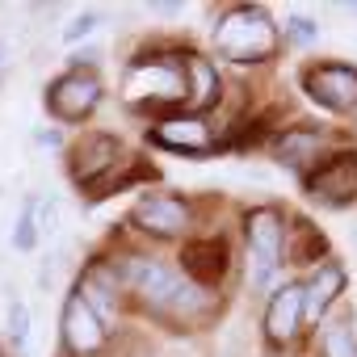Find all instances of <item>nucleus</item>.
<instances>
[{"mask_svg": "<svg viewBox=\"0 0 357 357\" xmlns=\"http://www.w3.org/2000/svg\"><path fill=\"white\" fill-rule=\"evenodd\" d=\"M185 76H190V105H211L215 93H219V80H215V68L202 63V59H190L185 63Z\"/></svg>", "mask_w": 357, "mask_h": 357, "instance_id": "17", "label": "nucleus"}, {"mask_svg": "<svg viewBox=\"0 0 357 357\" xmlns=\"http://www.w3.org/2000/svg\"><path fill=\"white\" fill-rule=\"evenodd\" d=\"M97 97H101L97 76H89V72H68V76H59V80L51 84L47 105H51V114L76 122V118H84V114L97 105Z\"/></svg>", "mask_w": 357, "mask_h": 357, "instance_id": "7", "label": "nucleus"}, {"mask_svg": "<svg viewBox=\"0 0 357 357\" xmlns=\"http://www.w3.org/2000/svg\"><path fill=\"white\" fill-rule=\"evenodd\" d=\"M298 324H303V286H282L265 311V332H269V340L286 344L298 336Z\"/></svg>", "mask_w": 357, "mask_h": 357, "instance_id": "10", "label": "nucleus"}, {"mask_svg": "<svg viewBox=\"0 0 357 357\" xmlns=\"http://www.w3.org/2000/svg\"><path fill=\"white\" fill-rule=\"evenodd\" d=\"M215 43L227 59H240V63H257L265 55H273V22L265 9H252V5H240L231 13H223L219 30H215Z\"/></svg>", "mask_w": 357, "mask_h": 357, "instance_id": "2", "label": "nucleus"}, {"mask_svg": "<svg viewBox=\"0 0 357 357\" xmlns=\"http://www.w3.org/2000/svg\"><path fill=\"white\" fill-rule=\"evenodd\" d=\"M126 282L135 286V294L143 303H151L155 311L176 315V319H198L206 311V303H211L202 286H194L190 278L164 269L160 261H143V257L126 261Z\"/></svg>", "mask_w": 357, "mask_h": 357, "instance_id": "1", "label": "nucleus"}, {"mask_svg": "<svg viewBox=\"0 0 357 357\" xmlns=\"http://www.w3.org/2000/svg\"><path fill=\"white\" fill-rule=\"evenodd\" d=\"M307 190H311V198H319L328 206H344L349 198H357V155L344 151V155L328 160L315 176H307Z\"/></svg>", "mask_w": 357, "mask_h": 357, "instance_id": "8", "label": "nucleus"}, {"mask_svg": "<svg viewBox=\"0 0 357 357\" xmlns=\"http://www.w3.org/2000/svg\"><path fill=\"white\" fill-rule=\"evenodd\" d=\"M38 143H43V147H59V130L43 126V130H38Z\"/></svg>", "mask_w": 357, "mask_h": 357, "instance_id": "22", "label": "nucleus"}, {"mask_svg": "<svg viewBox=\"0 0 357 357\" xmlns=\"http://www.w3.org/2000/svg\"><path fill=\"white\" fill-rule=\"evenodd\" d=\"M0 59H5V47H0Z\"/></svg>", "mask_w": 357, "mask_h": 357, "instance_id": "23", "label": "nucleus"}, {"mask_svg": "<svg viewBox=\"0 0 357 357\" xmlns=\"http://www.w3.org/2000/svg\"><path fill=\"white\" fill-rule=\"evenodd\" d=\"M181 261H185V269L194 273V278H190L194 286H198V282H219L223 269H227V248H223L219 240H194V244H185Z\"/></svg>", "mask_w": 357, "mask_h": 357, "instance_id": "11", "label": "nucleus"}, {"mask_svg": "<svg viewBox=\"0 0 357 357\" xmlns=\"http://www.w3.org/2000/svg\"><path fill=\"white\" fill-rule=\"evenodd\" d=\"M340 286H344V273L340 269H332V265H324V269H315V278H311V286L303 290V315H311V319H319L324 315V307L340 294Z\"/></svg>", "mask_w": 357, "mask_h": 357, "instance_id": "13", "label": "nucleus"}, {"mask_svg": "<svg viewBox=\"0 0 357 357\" xmlns=\"http://www.w3.org/2000/svg\"><path fill=\"white\" fill-rule=\"evenodd\" d=\"M324 357H357V336L349 328H328L324 332Z\"/></svg>", "mask_w": 357, "mask_h": 357, "instance_id": "19", "label": "nucleus"}, {"mask_svg": "<svg viewBox=\"0 0 357 357\" xmlns=\"http://www.w3.org/2000/svg\"><path fill=\"white\" fill-rule=\"evenodd\" d=\"M282 261V215L261 206L248 215V282L252 290H265Z\"/></svg>", "mask_w": 357, "mask_h": 357, "instance_id": "3", "label": "nucleus"}, {"mask_svg": "<svg viewBox=\"0 0 357 357\" xmlns=\"http://www.w3.org/2000/svg\"><path fill=\"white\" fill-rule=\"evenodd\" d=\"M9 340H13L17 349H26V344H30V307H26L22 298H13V303H9Z\"/></svg>", "mask_w": 357, "mask_h": 357, "instance_id": "18", "label": "nucleus"}, {"mask_svg": "<svg viewBox=\"0 0 357 357\" xmlns=\"http://www.w3.org/2000/svg\"><path fill=\"white\" fill-rule=\"evenodd\" d=\"M114 155H118V143L105 139V135H97V139H89V143L76 151V168L89 172V181H93V176H101L105 168H114Z\"/></svg>", "mask_w": 357, "mask_h": 357, "instance_id": "15", "label": "nucleus"}, {"mask_svg": "<svg viewBox=\"0 0 357 357\" xmlns=\"http://www.w3.org/2000/svg\"><path fill=\"white\" fill-rule=\"evenodd\" d=\"M286 30H290V38H294V43H315V34H319V30H315V22H307V17H290V22H286Z\"/></svg>", "mask_w": 357, "mask_h": 357, "instance_id": "21", "label": "nucleus"}, {"mask_svg": "<svg viewBox=\"0 0 357 357\" xmlns=\"http://www.w3.org/2000/svg\"><path fill=\"white\" fill-rule=\"evenodd\" d=\"M135 223L143 231H151V236H181L185 223H190V211H185V202H176L168 194H155V198H143L135 206Z\"/></svg>", "mask_w": 357, "mask_h": 357, "instance_id": "9", "label": "nucleus"}, {"mask_svg": "<svg viewBox=\"0 0 357 357\" xmlns=\"http://www.w3.org/2000/svg\"><path fill=\"white\" fill-rule=\"evenodd\" d=\"M181 93H185V80H181V68L172 59L139 63L126 76V97H135V101H168V97H181Z\"/></svg>", "mask_w": 357, "mask_h": 357, "instance_id": "5", "label": "nucleus"}, {"mask_svg": "<svg viewBox=\"0 0 357 357\" xmlns=\"http://www.w3.org/2000/svg\"><path fill=\"white\" fill-rule=\"evenodd\" d=\"M324 147V135H311V130H294L278 143V160L290 164V168H311L315 151Z\"/></svg>", "mask_w": 357, "mask_h": 357, "instance_id": "14", "label": "nucleus"}, {"mask_svg": "<svg viewBox=\"0 0 357 357\" xmlns=\"http://www.w3.org/2000/svg\"><path fill=\"white\" fill-rule=\"evenodd\" d=\"M97 22H101V13H80V17L63 30V43H80V38H89V34L97 30Z\"/></svg>", "mask_w": 357, "mask_h": 357, "instance_id": "20", "label": "nucleus"}, {"mask_svg": "<svg viewBox=\"0 0 357 357\" xmlns=\"http://www.w3.org/2000/svg\"><path fill=\"white\" fill-rule=\"evenodd\" d=\"M303 89L328 105V109H353L357 105V72L344 63H319L303 76Z\"/></svg>", "mask_w": 357, "mask_h": 357, "instance_id": "4", "label": "nucleus"}, {"mask_svg": "<svg viewBox=\"0 0 357 357\" xmlns=\"http://www.w3.org/2000/svg\"><path fill=\"white\" fill-rule=\"evenodd\" d=\"M63 344H68L72 353H80V357H89V353H97V349L105 344V324H101V315L84 303L80 290L63 303Z\"/></svg>", "mask_w": 357, "mask_h": 357, "instance_id": "6", "label": "nucleus"}, {"mask_svg": "<svg viewBox=\"0 0 357 357\" xmlns=\"http://www.w3.org/2000/svg\"><path fill=\"white\" fill-rule=\"evenodd\" d=\"M151 135H155V143H164L172 151H206L211 147V130L198 118H168Z\"/></svg>", "mask_w": 357, "mask_h": 357, "instance_id": "12", "label": "nucleus"}, {"mask_svg": "<svg viewBox=\"0 0 357 357\" xmlns=\"http://www.w3.org/2000/svg\"><path fill=\"white\" fill-rule=\"evenodd\" d=\"M38 236H43V227H38V198L30 194L22 202V211H17V219H13V248L30 252V248H38Z\"/></svg>", "mask_w": 357, "mask_h": 357, "instance_id": "16", "label": "nucleus"}]
</instances>
